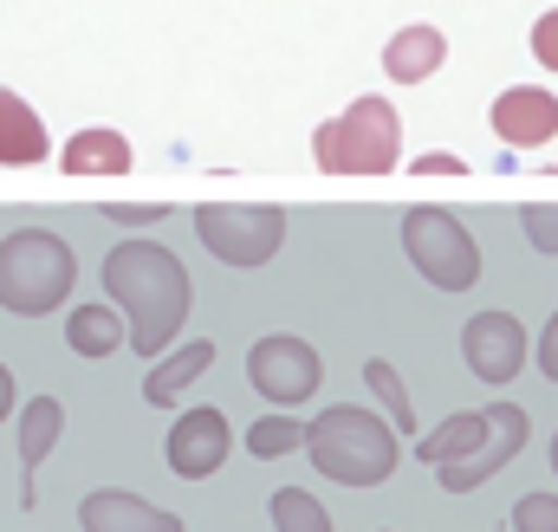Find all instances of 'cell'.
I'll return each mask as SVG.
<instances>
[{"mask_svg":"<svg viewBox=\"0 0 558 532\" xmlns=\"http://www.w3.org/2000/svg\"><path fill=\"white\" fill-rule=\"evenodd\" d=\"M526 351H533V338H526V325L513 312H474L461 325V358L487 390H507L526 371Z\"/></svg>","mask_w":558,"mask_h":532,"instance_id":"obj_8","label":"cell"},{"mask_svg":"<svg viewBox=\"0 0 558 532\" xmlns=\"http://www.w3.org/2000/svg\"><path fill=\"white\" fill-rule=\"evenodd\" d=\"M526 435H533V415L520 409V402H494V442L474 455V461H454V468H435L441 474V494H474L481 481H494L520 448H526Z\"/></svg>","mask_w":558,"mask_h":532,"instance_id":"obj_11","label":"cell"},{"mask_svg":"<svg viewBox=\"0 0 558 532\" xmlns=\"http://www.w3.org/2000/svg\"><path fill=\"white\" fill-rule=\"evenodd\" d=\"M52 136L39 124V111L20 98V92H0V169H26V162H46Z\"/></svg>","mask_w":558,"mask_h":532,"instance_id":"obj_17","label":"cell"},{"mask_svg":"<svg viewBox=\"0 0 558 532\" xmlns=\"http://www.w3.org/2000/svg\"><path fill=\"white\" fill-rule=\"evenodd\" d=\"M292 448H305V422H299L292 409H274V415L247 422V455H254V461H279V455H292Z\"/></svg>","mask_w":558,"mask_h":532,"instance_id":"obj_22","label":"cell"},{"mask_svg":"<svg viewBox=\"0 0 558 532\" xmlns=\"http://www.w3.org/2000/svg\"><path fill=\"white\" fill-rule=\"evenodd\" d=\"M487 442H494V409H461V415H448L441 428L422 435L416 461H428V468H454V461H474Z\"/></svg>","mask_w":558,"mask_h":532,"instance_id":"obj_13","label":"cell"},{"mask_svg":"<svg viewBox=\"0 0 558 532\" xmlns=\"http://www.w3.org/2000/svg\"><path fill=\"white\" fill-rule=\"evenodd\" d=\"M364 384H371V397L384 402V415L397 422V435L416 442V402H410V384L397 377V364H390V358H371V364H364Z\"/></svg>","mask_w":558,"mask_h":532,"instance_id":"obj_20","label":"cell"},{"mask_svg":"<svg viewBox=\"0 0 558 532\" xmlns=\"http://www.w3.org/2000/svg\"><path fill=\"white\" fill-rule=\"evenodd\" d=\"M533 358H539V371H546V384H558V312L546 318V331H539V351H533Z\"/></svg>","mask_w":558,"mask_h":532,"instance_id":"obj_28","label":"cell"},{"mask_svg":"<svg viewBox=\"0 0 558 532\" xmlns=\"http://www.w3.org/2000/svg\"><path fill=\"white\" fill-rule=\"evenodd\" d=\"M318 377H325L318 351H312L305 338H292V331H267V338H254V351H247V384L274 402V409L312 402L318 397Z\"/></svg>","mask_w":558,"mask_h":532,"instance_id":"obj_7","label":"cell"},{"mask_svg":"<svg viewBox=\"0 0 558 532\" xmlns=\"http://www.w3.org/2000/svg\"><path fill=\"white\" fill-rule=\"evenodd\" d=\"M553 481H558V428H553Z\"/></svg>","mask_w":558,"mask_h":532,"instance_id":"obj_30","label":"cell"},{"mask_svg":"<svg viewBox=\"0 0 558 532\" xmlns=\"http://www.w3.org/2000/svg\"><path fill=\"white\" fill-rule=\"evenodd\" d=\"M487 131L500 136L507 149H539L558 136V98L546 85H507L487 111Z\"/></svg>","mask_w":558,"mask_h":532,"instance_id":"obj_10","label":"cell"},{"mask_svg":"<svg viewBox=\"0 0 558 532\" xmlns=\"http://www.w3.org/2000/svg\"><path fill=\"white\" fill-rule=\"evenodd\" d=\"M65 344H72L78 358H111V351L131 344V325H124L118 305H78V312L65 318Z\"/></svg>","mask_w":558,"mask_h":532,"instance_id":"obj_18","label":"cell"},{"mask_svg":"<svg viewBox=\"0 0 558 532\" xmlns=\"http://www.w3.org/2000/svg\"><path fill=\"white\" fill-rule=\"evenodd\" d=\"M195 234L221 266H267L286 247V208H274V202H202Z\"/></svg>","mask_w":558,"mask_h":532,"instance_id":"obj_6","label":"cell"},{"mask_svg":"<svg viewBox=\"0 0 558 532\" xmlns=\"http://www.w3.org/2000/svg\"><path fill=\"white\" fill-rule=\"evenodd\" d=\"M267 520H274V532H331L325 500H318V494H305V487H274Z\"/></svg>","mask_w":558,"mask_h":532,"instance_id":"obj_21","label":"cell"},{"mask_svg":"<svg viewBox=\"0 0 558 532\" xmlns=\"http://www.w3.org/2000/svg\"><path fill=\"white\" fill-rule=\"evenodd\" d=\"M513 532H558V494L553 487L513 500Z\"/></svg>","mask_w":558,"mask_h":532,"instance_id":"obj_23","label":"cell"},{"mask_svg":"<svg viewBox=\"0 0 558 532\" xmlns=\"http://www.w3.org/2000/svg\"><path fill=\"white\" fill-rule=\"evenodd\" d=\"M78 261L52 228H13L0 241V312L13 318H46L72 299Z\"/></svg>","mask_w":558,"mask_h":532,"instance_id":"obj_4","label":"cell"},{"mask_svg":"<svg viewBox=\"0 0 558 532\" xmlns=\"http://www.w3.org/2000/svg\"><path fill=\"white\" fill-rule=\"evenodd\" d=\"M78 527L85 532H182L169 507H149L131 487H98L78 500Z\"/></svg>","mask_w":558,"mask_h":532,"instance_id":"obj_12","label":"cell"},{"mask_svg":"<svg viewBox=\"0 0 558 532\" xmlns=\"http://www.w3.org/2000/svg\"><path fill=\"white\" fill-rule=\"evenodd\" d=\"M162 455H169V474H175V481H208V474L228 468V455H234V428H228V415H221L215 402H195V409L175 415Z\"/></svg>","mask_w":558,"mask_h":532,"instance_id":"obj_9","label":"cell"},{"mask_svg":"<svg viewBox=\"0 0 558 532\" xmlns=\"http://www.w3.org/2000/svg\"><path fill=\"white\" fill-rule=\"evenodd\" d=\"M416 176H468V162L454 149H428V156H416Z\"/></svg>","mask_w":558,"mask_h":532,"instance_id":"obj_27","label":"cell"},{"mask_svg":"<svg viewBox=\"0 0 558 532\" xmlns=\"http://www.w3.org/2000/svg\"><path fill=\"white\" fill-rule=\"evenodd\" d=\"M441 59H448V39H441V26H397V39L384 46V72L397 78V85H422V78H435L441 72Z\"/></svg>","mask_w":558,"mask_h":532,"instance_id":"obj_15","label":"cell"},{"mask_svg":"<svg viewBox=\"0 0 558 532\" xmlns=\"http://www.w3.org/2000/svg\"><path fill=\"white\" fill-rule=\"evenodd\" d=\"M305 455L338 487H384L403 461V435L390 415H377L364 402H338L305 422Z\"/></svg>","mask_w":558,"mask_h":532,"instance_id":"obj_2","label":"cell"},{"mask_svg":"<svg viewBox=\"0 0 558 532\" xmlns=\"http://www.w3.org/2000/svg\"><path fill=\"white\" fill-rule=\"evenodd\" d=\"M7 415H13V371L0 364V422H7Z\"/></svg>","mask_w":558,"mask_h":532,"instance_id":"obj_29","label":"cell"},{"mask_svg":"<svg viewBox=\"0 0 558 532\" xmlns=\"http://www.w3.org/2000/svg\"><path fill=\"white\" fill-rule=\"evenodd\" d=\"M403 254H410V266H416L435 292H468V286L481 279V247H474V234L461 228V215H448V208H435V202L403 208Z\"/></svg>","mask_w":558,"mask_h":532,"instance_id":"obj_5","label":"cell"},{"mask_svg":"<svg viewBox=\"0 0 558 532\" xmlns=\"http://www.w3.org/2000/svg\"><path fill=\"white\" fill-rule=\"evenodd\" d=\"M131 143L124 131H111V124H92V131H78L65 149H59V169L65 176H131Z\"/></svg>","mask_w":558,"mask_h":532,"instance_id":"obj_16","label":"cell"},{"mask_svg":"<svg viewBox=\"0 0 558 532\" xmlns=\"http://www.w3.org/2000/svg\"><path fill=\"white\" fill-rule=\"evenodd\" d=\"M533 59L558 78V7H546V13L533 20Z\"/></svg>","mask_w":558,"mask_h":532,"instance_id":"obj_25","label":"cell"},{"mask_svg":"<svg viewBox=\"0 0 558 532\" xmlns=\"http://www.w3.org/2000/svg\"><path fill=\"white\" fill-rule=\"evenodd\" d=\"M377 532H390V527H377Z\"/></svg>","mask_w":558,"mask_h":532,"instance_id":"obj_31","label":"cell"},{"mask_svg":"<svg viewBox=\"0 0 558 532\" xmlns=\"http://www.w3.org/2000/svg\"><path fill=\"white\" fill-rule=\"evenodd\" d=\"M208 364H215V344H208V338H189V344H175L169 358H156V364H149V377H143V402H156V409H175V402L189 397V384H195Z\"/></svg>","mask_w":558,"mask_h":532,"instance_id":"obj_14","label":"cell"},{"mask_svg":"<svg viewBox=\"0 0 558 532\" xmlns=\"http://www.w3.org/2000/svg\"><path fill=\"white\" fill-rule=\"evenodd\" d=\"M520 228L539 254H558V202H526L520 208Z\"/></svg>","mask_w":558,"mask_h":532,"instance_id":"obj_24","label":"cell"},{"mask_svg":"<svg viewBox=\"0 0 558 532\" xmlns=\"http://www.w3.org/2000/svg\"><path fill=\"white\" fill-rule=\"evenodd\" d=\"M59 428H65V402L59 397H33L20 409V468H26V481H33V468L52 455Z\"/></svg>","mask_w":558,"mask_h":532,"instance_id":"obj_19","label":"cell"},{"mask_svg":"<svg viewBox=\"0 0 558 532\" xmlns=\"http://www.w3.org/2000/svg\"><path fill=\"white\" fill-rule=\"evenodd\" d=\"M105 221H118V228H156V221H169V208H162V202H143V208L105 202Z\"/></svg>","mask_w":558,"mask_h":532,"instance_id":"obj_26","label":"cell"},{"mask_svg":"<svg viewBox=\"0 0 558 532\" xmlns=\"http://www.w3.org/2000/svg\"><path fill=\"white\" fill-rule=\"evenodd\" d=\"M105 292L131 325V351L137 358H169L189 305H195V279L162 241H118L105 254Z\"/></svg>","mask_w":558,"mask_h":532,"instance_id":"obj_1","label":"cell"},{"mask_svg":"<svg viewBox=\"0 0 558 532\" xmlns=\"http://www.w3.org/2000/svg\"><path fill=\"white\" fill-rule=\"evenodd\" d=\"M397 156H403V118L384 92L351 98L338 118L312 131V162L325 176H390Z\"/></svg>","mask_w":558,"mask_h":532,"instance_id":"obj_3","label":"cell"}]
</instances>
